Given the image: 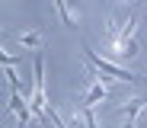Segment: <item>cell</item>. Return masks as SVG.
Here are the masks:
<instances>
[{"instance_id":"6da1fadb","label":"cell","mask_w":147,"mask_h":128,"mask_svg":"<svg viewBox=\"0 0 147 128\" xmlns=\"http://www.w3.org/2000/svg\"><path fill=\"white\" fill-rule=\"evenodd\" d=\"M83 51H86V61H90V67H96L102 77H112V80H138V74H131V70H121L118 64H112L109 58H99L96 51L90 48V45H83Z\"/></svg>"},{"instance_id":"7a4b0ae2","label":"cell","mask_w":147,"mask_h":128,"mask_svg":"<svg viewBox=\"0 0 147 128\" xmlns=\"http://www.w3.org/2000/svg\"><path fill=\"white\" fill-rule=\"evenodd\" d=\"M16 42L26 48V51H38L45 39H42V32H38V29H26V32H19V35H16Z\"/></svg>"},{"instance_id":"3957f363","label":"cell","mask_w":147,"mask_h":128,"mask_svg":"<svg viewBox=\"0 0 147 128\" xmlns=\"http://www.w3.org/2000/svg\"><path fill=\"white\" fill-rule=\"evenodd\" d=\"M55 7H58V13H61L64 22H77V13H70V10H67V0H55Z\"/></svg>"}]
</instances>
